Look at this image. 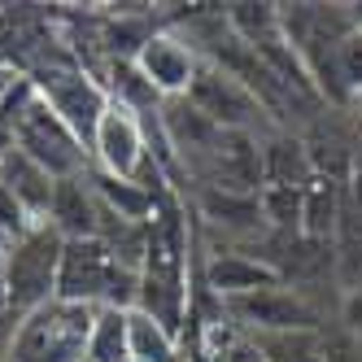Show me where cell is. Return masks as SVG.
<instances>
[{
    "instance_id": "obj_7",
    "label": "cell",
    "mask_w": 362,
    "mask_h": 362,
    "mask_svg": "<svg viewBox=\"0 0 362 362\" xmlns=\"http://www.w3.org/2000/svg\"><path fill=\"white\" fill-rule=\"evenodd\" d=\"M231 327L240 336H267V332H310V327H323L319 305L310 301L301 288H293L288 279L275 284V288L262 293H249L236 301H223Z\"/></svg>"
},
{
    "instance_id": "obj_19",
    "label": "cell",
    "mask_w": 362,
    "mask_h": 362,
    "mask_svg": "<svg viewBox=\"0 0 362 362\" xmlns=\"http://www.w3.org/2000/svg\"><path fill=\"white\" fill-rule=\"evenodd\" d=\"M336 70H341V88H345V96H362V27H358V22H354V31L341 40Z\"/></svg>"
},
{
    "instance_id": "obj_8",
    "label": "cell",
    "mask_w": 362,
    "mask_h": 362,
    "mask_svg": "<svg viewBox=\"0 0 362 362\" xmlns=\"http://www.w3.org/2000/svg\"><path fill=\"white\" fill-rule=\"evenodd\" d=\"M88 153H92V170L114 175V179H136L140 166L148 162V140H144L140 114L127 110L122 100H110Z\"/></svg>"
},
{
    "instance_id": "obj_14",
    "label": "cell",
    "mask_w": 362,
    "mask_h": 362,
    "mask_svg": "<svg viewBox=\"0 0 362 362\" xmlns=\"http://www.w3.org/2000/svg\"><path fill=\"white\" fill-rule=\"evenodd\" d=\"M341 179H332L323 170H310L305 188H301V236L305 240H332L341 231Z\"/></svg>"
},
{
    "instance_id": "obj_10",
    "label": "cell",
    "mask_w": 362,
    "mask_h": 362,
    "mask_svg": "<svg viewBox=\"0 0 362 362\" xmlns=\"http://www.w3.org/2000/svg\"><path fill=\"white\" fill-rule=\"evenodd\" d=\"M192 284L201 293H210L214 301H236V297H249V293L275 288V284H284V275L267 257H253V253H240V249H218V253L205 257V262H197Z\"/></svg>"
},
{
    "instance_id": "obj_11",
    "label": "cell",
    "mask_w": 362,
    "mask_h": 362,
    "mask_svg": "<svg viewBox=\"0 0 362 362\" xmlns=\"http://www.w3.org/2000/svg\"><path fill=\"white\" fill-rule=\"evenodd\" d=\"M0 188L13 197V205H18V210L27 214L31 223H40V218H48V210H53L57 179L48 175L40 162H31L27 153L9 148L5 158H0Z\"/></svg>"
},
{
    "instance_id": "obj_24",
    "label": "cell",
    "mask_w": 362,
    "mask_h": 362,
    "mask_svg": "<svg viewBox=\"0 0 362 362\" xmlns=\"http://www.w3.org/2000/svg\"><path fill=\"white\" fill-rule=\"evenodd\" d=\"M358 132H362V114H358Z\"/></svg>"
},
{
    "instance_id": "obj_21",
    "label": "cell",
    "mask_w": 362,
    "mask_h": 362,
    "mask_svg": "<svg viewBox=\"0 0 362 362\" xmlns=\"http://www.w3.org/2000/svg\"><path fill=\"white\" fill-rule=\"evenodd\" d=\"M223 362H267V358H262V349H257L249 336L236 332V336H231V341L223 345Z\"/></svg>"
},
{
    "instance_id": "obj_4",
    "label": "cell",
    "mask_w": 362,
    "mask_h": 362,
    "mask_svg": "<svg viewBox=\"0 0 362 362\" xmlns=\"http://www.w3.org/2000/svg\"><path fill=\"white\" fill-rule=\"evenodd\" d=\"M96 310L48 301L35 315L18 319L9 362H88V336H92Z\"/></svg>"
},
{
    "instance_id": "obj_6",
    "label": "cell",
    "mask_w": 362,
    "mask_h": 362,
    "mask_svg": "<svg viewBox=\"0 0 362 362\" xmlns=\"http://www.w3.org/2000/svg\"><path fill=\"white\" fill-rule=\"evenodd\" d=\"M188 100H192V105H197L205 118H210L214 127H223V132L271 136V114H267V105L236 79V74H227L223 66L201 62Z\"/></svg>"
},
{
    "instance_id": "obj_23",
    "label": "cell",
    "mask_w": 362,
    "mask_h": 362,
    "mask_svg": "<svg viewBox=\"0 0 362 362\" xmlns=\"http://www.w3.org/2000/svg\"><path fill=\"white\" fill-rule=\"evenodd\" d=\"M13 79H18V74H9V70H0V100H5V92L13 88Z\"/></svg>"
},
{
    "instance_id": "obj_9",
    "label": "cell",
    "mask_w": 362,
    "mask_h": 362,
    "mask_svg": "<svg viewBox=\"0 0 362 362\" xmlns=\"http://www.w3.org/2000/svg\"><path fill=\"white\" fill-rule=\"evenodd\" d=\"M132 66L140 70V79L158 92L162 100H179V96L192 92V79H197V70H201V57H197V48L188 40H179L170 27H162L158 35H148V44L136 53Z\"/></svg>"
},
{
    "instance_id": "obj_17",
    "label": "cell",
    "mask_w": 362,
    "mask_h": 362,
    "mask_svg": "<svg viewBox=\"0 0 362 362\" xmlns=\"http://www.w3.org/2000/svg\"><path fill=\"white\" fill-rule=\"evenodd\" d=\"M127 315L132 310H96L88 336V362H127Z\"/></svg>"
},
{
    "instance_id": "obj_5",
    "label": "cell",
    "mask_w": 362,
    "mask_h": 362,
    "mask_svg": "<svg viewBox=\"0 0 362 362\" xmlns=\"http://www.w3.org/2000/svg\"><path fill=\"white\" fill-rule=\"evenodd\" d=\"M13 148L27 153L31 162H40L53 179H74V175L92 170V158L79 144V136L35 96V88L27 92V100H22V110L13 118Z\"/></svg>"
},
{
    "instance_id": "obj_15",
    "label": "cell",
    "mask_w": 362,
    "mask_h": 362,
    "mask_svg": "<svg viewBox=\"0 0 362 362\" xmlns=\"http://www.w3.org/2000/svg\"><path fill=\"white\" fill-rule=\"evenodd\" d=\"M127 362H184V345L162 323L132 310L127 315Z\"/></svg>"
},
{
    "instance_id": "obj_20",
    "label": "cell",
    "mask_w": 362,
    "mask_h": 362,
    "mask_svg": "<svg viewBox=\"0 0 362 362\" xmlns=\"http://www.w3.org/2000/svg\"><path fill=\"white\" fill-rule=\"evenodd\" d=\"M341 319H345V332L362 345V279L345 293V310H341Z\"/></svg>"
},
{
    "instance_id": "obj_13",
    "label": "cell",
    "mask_w": 362,
    "mask_h": 362,
    "mask_svg": "<svg viewBox=\"0 0 362 362\" xmlns=\"http://www.w3.org/2000/svg\"><path fill=\"white\" fill-rule=\"evenodd\" d=\"M96 214H100V201L92 192V179L88 175L57 179L48 223L62 231V240H92L96 236Z\"/></svg>"
},
{
    "instance_id": "obj_3",
    "label": "cell",
    "mask_w": 362,
    "mask_h": 362,
    "mask_svg": "<svg viewBox=\"0 0 362 362\" xmlns=\"http://www.w3.org/2000/svg\"><path fill=\"white\" fill-rule=\"evenodd\" d=\"M27 79H31V88L44 105L79 136V144L92 148V136H96L100 118L110 110V92L100 83V74L88 70L79 57H44L40 66H31Z\"/></svg>"
},
{
    "instance_id": "obj_2",
    "label": "cell",
    "mask_w": 362,
    "mask_h": 362,
    "mask_svg": "<svg viewBox=\"0 0 362 362\" xmlns=\"http://www.w3.org/2000/svg\"><path fill=\"white\" fill-rule=\"evenodd\" d=\"M62 253H66V240H62V231L48 218L27 223L22 231L9 236V249H5V297H9V315L13 319H27L40 305L57 301Z\"/></svg>"
},
{
    "instance_id": "obj_18",
    "label": "cell",
    "mask_w": 362,
    "mask_h": 362,
    "mask_svg": "<svg viewBox=\"0 0 362 362\" xmlns=\"http://www.w3.org/2000/svg\"><path fill=\"white\" fill-rule=\"evenodd\" d=\"M257 205H262V223L275 231H297L301 236V188H284V184H262L257 188Z\"/></svg>"
},
{
    "instance_id": "obj_1",
    "label": "cell",
    "mask_w": 362,
    "mask_h": 362,
    "mask_svg": "<svg viewBox=\"0 0 362 362\" xmlns=\"http://www.w3.org/2000/svg\"><path fill=\"white\" fill-rule=\"evenodd\" d=\"M140 271L118 262V253L105 240H66L62 275H57V301L88 305V310H136Z\"/></svg>"
},
{
    "instance_id": "obj_12",
    "label": "cell",
    "mask_w": 362,
    "mask_h": 362,
    "mask_svg": "<svg viewBox=\"0 0 362 362\" xmlns=\"http://www.w3.org/2000/svg\"><path fill=\"white\" fill-rule=\"evenodd\" d=\"M192 210L201 223H210L223 236H257L262 223V205H257V192H227V188H197Z\"/></svg>"
},
{
    "instance_id": "obj_16",
    "label": "cell",
    "mask_w": 362,
    "mask_h": 362,
    "mask_svg": "<svg viewBox=\"0 0 362 362\" xmlns=\"http://www.w3.org/2000/svg\"><path fill=\"white\" fill-rule=\"evenodd\" d=\"M262 349L267 362H327V332L310 327V332H267V336H249Z\"/></svg>"
},
{
    "instance_id": "obj_22",
    "label": "cell",
    "mask_w": 362,
    "mask_h": 362,
    "mask_svg": "<svg viewBox=\"0 0 362 362\" xmlns=\"http://www.w3.org/2000/svg\"><path fill=\"white\" fill-rule=\"evenodd\" d=\"M5 249H9V231H0V315H9V297H5Z\"/></svg>"
}]
</instances>
